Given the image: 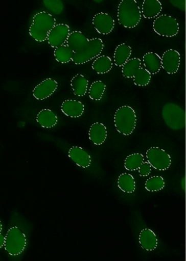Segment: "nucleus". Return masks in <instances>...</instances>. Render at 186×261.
Returning <instances> with one entry per match:
<instances>
[{
  "label": "nucleus",
  "instance_id": "nucleus-10",
  "mask_svg": "<svg viewBox=\"0 0 186 261\" xmlns=\"http://www.w3.org/2000/svg\"><path fill=\"white\" fill-rule=\"evenodd\" d=\"M161 59L162 68L169 74L177 72L180 64V55L179 52L170 49L164 52Z\"/></svg>",
  "mask_w": 186,
  "mask_h": 261
},
{
  "label": "nucleus",
  "instance_id": "nucleus-21",
  "mask_svg": "<svg viewBox=\"0 0 186 261\" xmlns=\"http://www.w3.org/2000/svg\"><path fill=\"white\" fill-rule=\"evenodd\" d=\"M132 53L130 46L125 43L119 44L114 51V62L116 66L123 67L129 60Z\"/></svg>",
  "mask_w": 186,
  "mask_h": 261
},
{
  "label": "nucleus",
  "instance_id": "nucleus-34",
  "mask_svg": "<svg viewBox=\"0 0 186 261\" xmlns=\"http://www.w3.org/2000/svg\"><path fill=\"white\" fill-rule=\"evenodd\" d=\"M3 230V225L1 221H0V233H2Z\"/></svg>",
  "mask_w": 186,
  "mask_h": 261
},
{
  "label": "nucleus",
  "instance_id": "nucleus-16",
  "mask_svg": "<svg viewBox=\"0 0 186 261\" xmlns=\"http://www.w3.org/2000/svg\"><path fill=\"white\" fill-rule=\"evenodd\" d=\"M138 241L142 247L147 251H153L157 247L158 239L150 229H143L139 234Z\"/></svg>",
  "mask_w": 186,
  "mask_h": 261
},
{
  "label": "nucleus",
  "instance_id": "nucleus-17",
  "mask_svg": "<svg viewBox=\"0 0 186 261\" xmlns=\"http://www.w3.org/2000/svg\"><path fill=\"white\" fill-rule=\"evenodd\" d=\"M143 63L146 69L151 75L159 72L162 68L160 57L154 52H148L143 57Z\"/></svg>",
  "mask_w": 186,
  "mask_h": 261
},
{
  "label": "nucleus",
  "instance_id": "nucleus-15",
  "mask_svg": "<svg viewBox=\"0 0 186 261\" xmlns=\"http://www.w3.org/2000/svg\"><path fill=\"white\" fill-rule=\"evenodd\" d=\"M108 136L107 129L102 123L92 124L88 131L89 140L95 145H102L106 140Z\"/></svg>",
  "mask_w": 186,
  "mask_h": 261
},
{
  "label": "nucleus",
  "instance_id": "nucleus-26",
  "mask_svg": "<svg viewBox=\"0 0 186 261\" xmlns=\"http://www.w3.org/2000/svg\"><path fill=\"white\" fill-rule=\"evenodd\" d=\"M145 162L144 155L141 153L131 154L127 156L124 161V167L129 171H134L138 169Z\"/></svg>",
  "mask_w": 186,
  "mask_h": 261
},
{
  "label": "nucleus",
  "instance_id": "nucleus-9",
  "mask_svg": "<svg viewBox=\"0 0 186 261\" xmlns=\"http://www.w3.org/2000/svg\"><path fill=\"white\" fill-rule=\"evenodd\" d=\"M70 32L69 27L65 23L56 24L50 33L48 40L53 48L65 44Z\"/></svg>",
  "mask_w": 186,
  "mask_h": 261
},
{
  "label": "nucleus",
  "instance_id": "nucleus-1",
  "mask_svg": "<svg viewBox=\"0 0 186 261\" xmlns=\"http://www.w3.org/2000/svg\"><path fill=\"white\" fill-rule=\"evenodd\" d=\"M56 25V19L51 14L40 12L35 15L29 28V34L37 42L48 40L49 35Z\"/></svg>",
  "mask_w": 186,
  "mask_h": 261
},
{
  "label": "nucleus",
  "instance_id": "nucleus-18",
  "mask_svg": "<svg viewBox=\"0 0 186 261\" xmlns=\"http://www.w3.org/2000/svg\"><path fill=\"white\" fill-rule=\"evenodd\" d=\"M36 121L43 128H51L57 124L58 118L52 110L44 109L40 111L37 114Z\"/></svg>",
  "mask_w": 186,
  "mask_h": 261
},
{
  "label": "nucleus",
  "instance_id": "nucleus-27",
  "mask_svg": "<svg viewBox=\"0 0 186 261\" xmlns=\"http://www.w3.org/2000/svg\"><path fill=\"white\" fill-rule=\"evenodd\" d=\"M142 68V61L138 58L129 60L122 67V73L127 79H132L136 72Z\"/></svg>",
  "mask_w": 186,
  "mask_h": 261
},
{
  "label": "nucleus",
  "instance_id": "nucleus-33",
  "mask_svg": "<svg viewBox=\"0 0 186 261\" xmlns=\"http://www.w3.org/2000/svg\"><path fill=\"white\" fill-rule=\"evenodd\" d=\"M5 237L3 234L0 233V248H2L5 246Z\"/></svg>",
  "mask_w": 186,
  "mask_h": 261
},
{
  "label": "nucleus",
  "instance_id": "nucleus-11",
  "mask_svg": "<svg viewBox=\"0 0 186 261\" xmlns=\"http://www.w3.org/2000/svg\"><path fill=\"white\" fill-rule=\"evenodd\" d=\"M92 23L96 31L104 35L111 33L115 27L113 18L109 14L103 12L96 14L92 18Z\"/></svg>",
  "mask_w": 186,
  "mask_h": 261
},
{
  "label": "nucleus",
  "instance_id": "nucleus-30",
  "mask_svg": "<svg viewBox=\"0 0 186 261\" xmlns=\"http://www.w3.org/2000/svg\"><path fill=\"white\" fill-rule=\"evenodd\" d=\"M165 186L164 178L160 176H154L148 178L145 183V188L149 192H157L162 190Z\"/></svg>",
  "mask_w": 186,
  "mask_h": 261
},
{
  "label": "nucleus",
  "instance_id": "nucleus-14",
  "mask_svg": "<svg viewBox=\"0 0 186 261\" xmlns=\"http://www.w3.org/2000/svg\"><path fill=\"white\" fill-rule=\"evenodd\" d=\"M61 110L67 117L78 118L83 115L85 108L82 102L77 100L67 99L62 102Z\"/></svg>",
  "mask_w": 186,
  "mask_h": 261
},
{
  "label": "nucleus",
  "instance_id": "nucleus-32",
  "mask_svg": "<svg viewBox=\"0 0 186 261\" xmlns=\"http://www.w3.org/2000/svg\"><path fill=\"white\" fill-rule=\"evenodd\" d=\"M152 167L148 162H144L138 168V174L141 177L149 176L152 171Z\"/></svg>",
  "mask_w": 186,
  "mask_h": 261
},
{
  "label": "nucleus",
  "instance_id": "nucleus-22",
  "mask_svg": "<svg viewBox=\"0 0 186 261\" xmlns=\"http://www.w3.org/2000/svg\"><path fill=\"white\" fill-rule=\"evenodd\" d=\"M88 80L84 75L77 74L71 81V86L74 94L77 96H84L87 90Z\"/></svg>",
  "mask_w": 186,
  "mask_h": 261
},
{
  "label": "nucleus",
  "instance_id": "nucleus-23",
  "mask_svg": "<svg viewBox=\"0 0 186 261\" xmlns=\"http://www.w3.org/2000/svg\"><path fill=\"white\" fill-rule=\"evenodd\" d=\"M91 68L97 73L104 74L112 70L113 63L110 57L103 56L98 58L92 63Z\"/></svg>",
  "mask_w": 186,
  "mask_h": 261
},
{
  "label": "nucleus",
  "instance_id": "nucleus-3",
  "mask_svg": "<svg viewBox=\"0 0 186 261\" xmlns=\"http://www.w3.org/2000/svg\"><path fill=\"white\" fill-rule=\"evenodd\" d=\"M136 116L134 110L129 106H123L116 111L114 123L117 130L124 136H129L136 125Z\"/></svg>",
  "mask_w": 186,
  "mask_h": 261
},
{
  "label": "nucleus",
  "instance_id": "nucleus-29",
  "mask_svg": "<svg viewBox=\"0 0 186 261\" xmlns=\"http://www.w3.org/2000/svg\"><path fill=\"white\" fill-rule=\"evenodd\" d=\"M151 77L152 75L146 69L141 68L134 75L133 83L137 86L145 87L150 84Z\"/></svg>",
  "mask_w": 186,
  "mask_h": 261
},
{
  "label": "nucleus",
  "instance_id": "nucleus-25",
  "mask_svg": "<svg viewBox=\"0 0 186 261\" xmlns=\"http://www.w3.org/2000/svg\"><path fill=\"white\" fill-rule=\"evenodd\" d=\"M118 186L123 192L132 193L135 189V179L131 174L123 173L118 178Z\"/></svg>",
  "mask_w": 186,
  "mask_h": 261
},
{
  "label": "nucleus",
  "instance_id": "nucleus-6",
  "mask_svg": "<svg viewBox=\"0 0 186 261\" xmlns=\"http://www.w3.org/2000/svg\"><path fill=\"white\" fill-rule=\"evenodd\" d=\"M26 245V237L19 228L14 227L8 230L5 237L4 246L9 254L15 256L21 254Z\"/></svg>",
  "mask_w": 186,
  "mask_h": 261
},
{
  "label": "nucleus",
  "instance_id": "nucleus-19",
  "mask_svg": "<svg viewBox=\"0 0 186 261\" xmlns=\"http://www.w3.org/2000/svg\"><path fill=\"white\" fill-rule=\"evenodd\" d=\"M162 10V6L158 0H145L142 6V14L147 19L156 18Z\"/></svg>",
  "mask_w": 186,
  "mask_h": 261
},
{
  "label": "nucleus",
  "instance_id": "nucleus-8",
  "mask_svg": "<svg viewBox=\"0 0 186 261\" xmlns=\"http://www.w3.org/2000/svg\"><path fill=\"white\" fill-rule=\"evenodd\" d=\"M148 162L154 169L164 171L171 165L170 155L164 149L158 147H152L146 152Z\"/></svg>",
  "mask_w": 186,
  "mask_h": 261
},
{
  "label": "nucleus",
  "instance_id": "nucleus-4",
  "mask_svg": "<svg viewBox=\"0 0 186 261\" xmlns=\"http://www.w3.org/2000/svg\"><path fill=\"white\" fill-rule=\"evenodd\" d=\"M104 48V44L101 39H90L82 49L74 54L72 62L77 65L84 64L100 56Z\"/></svg>",
  "mask_w": 186,
  "mask_h": 261
},
{
  "label": "nucleus",
  "instance_id": "nucleus-2",
  "mask_svg": "<svg viewBox=\"0 0 186 261\" xmlns=\"http://www.w3.org/2000/svg\"><path fill=\"white\" fill-rule=\"evenodd\" d=\"M117 17L120 25L131 29L141 22L142 14L135 0H123L118 6Z\"/></svg>",
  "mask_w": 186,
  "mask_h": 261
},
{
  "label": "nucleus",
  "instance_id": "nucleus-20",
  "mask_svg": "<svg viewBox=\"0 0 186 261\" xmlns=\"http://www.w3.org/2000/svg\"><path fill=\"white\" fill-rule=\"evenodd\" d=\"M88 40L81 32L74 31L69 34L66 43L76 53L82 49Z\"/></svg>",
  "mask_w": 186,
  "mask_h": 261
},
{
  "label": "nucleus",
  "instance_id": "nucleus-28",
  "mask_svg": "<svg viewBox=\"0 0 186 261\" xmlns=\"http://www.w3.org/2000/svg\"><path fill=\"white\" fill-rule=\"evenodd\" d=\"M106 89V84L101 81L93 82L89 87L88 96L94 100L99 101L102 99Z\"/></svg>",
  "mask_w": 186,
  "mask_h": 261
},
{
  "label": "nucleus",
  "instance_id": "nucleus-7",
  "mask_svg": "<svg viewBox=\"0 0 186 261\" xmlns=\"http://www.w3.org/2000/svg\"><path fill=\"white\" fill-rule=\"evenodd\" d=\"M154 32L160 36L173 37L179 31L177 20L168 15H161L155 19L153 24Z\"/></svg>",
  "mask_w": 186,
  "mask_h": 261
},
{
  "label": "nucleus",
  "instance_id": "nucleus-5",
  "mask_svg": "<svg viewBox=\"0 0 186 261\" xmlns=\"http://www.w3.org/2000/svg\"><path fill=\"white\" fill-rule=\"evenodd\" d=\"M162 115L165 123L170 128L177 130L185 127V112L177 104L166 103L163 108Z\"/></svg>",
  "mask_w": 186,
  "mask_h": 261
},
{
  "label": "nucleus",
  "instance_id": "nucleus-31",
  "mask_svg": "<svg viewBox=\"0 0 186 261\" xmlns=\"http://www.w3.org/2000/svg\"><path fill=\"white\" fill-rule=\"evenodd\" d=\"M43 5L56 15L61 14L64 9L63 3L59 0H45V1H43Z\"/></svg>",
  "mask_w": 186,
  "mask_h": 261
},
{
  "label": "nucleus",
  "instance_id": "nucleus-13",
  "mask_svg": "<svg viewBox=\"0 0 186 261\" xmlns=\"http://www.w3.org/2000/svg\"><path fill=\"white\" fill-rule=\"evenodd\" d=\"M68 156L72 161L82 168H88L91 165V156L81 147H71L68 151Z\"/></svg>",
  "mask_w": 186,
  "mask_h": 261
},
{
  "label": "nucleus",
  "instance_id": "nucleus-24",
  "mask_svg": "<svg viewBox=\"0 0 186 261\" xmlns=\"http://www.w3.org/2000/svg\"><path fill=\"white\" fill-rule=\"evenodd\" d=\"M75 52L66 44L55 48L54 56L56 60L61 64H67L72 61Z\"/></svg>",
  "mask_w": 186,
  "mask_h": 261
},
{
  "label": "nucleus",
  "instance_id": "nucleus-12",
  "mask_svg": "<svg viewBox=\"0 0 186 261\" xmlns=\"http://www.w3.org/2000/svg\"><path fill=\"white\" fill-rule=\"evenodd\" d=\"M58 88V83L56 80L46 79L34 88L33 95L36 99L43 100L51 96Z\"/></svg>",
  "mask_w": 186,
  "mask_h": 261
}]
</instances>
